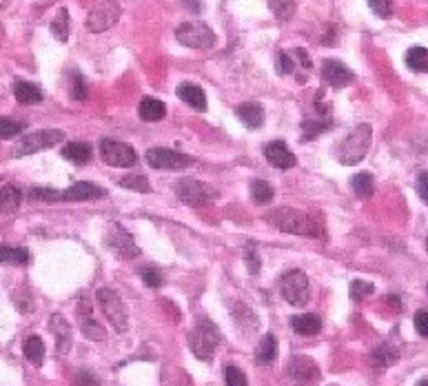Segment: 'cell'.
Returning <instances> with one entry per match:
<instances>
[{"label":"cell","instance_id":"cell-1","mask_svg":"<svg viewBox=\"0 0 428 386\" xmlns=\"http://www.w3.org/2000/svg\"><path fill=\"white\" fill-rule=\"evenodd\" d=\"M218 344H220V331L216 329V324L209 320H200L195 324V329L189 333V346L197 360L211 362Z\"/></svg>","mask_w":428,"mask_h":386},{"label":"cell","instance_id":"cell-2","mask_svg":"<svg viewBox=\"0 0 428 386\" xmlns=\"http://www.w3.org/2000/svg\"><path fill=\"white\" fill-rule=\"evenodd\" d=\"M373 131L369 125H357L353 131L346 135V140L340 147V162L342 164H357L366 158V153L371 149Z\"/></svg>","mask_w":428,"mask_h":386},{"label":"cell","instance_id":"cell-3","mask_svg":"<svg viewBox=\"0 0 428 386\" xmlns=\"http://www.w3.org/2000/svg\"><path fill=\"white\" fill-rule=\"evenodd\" d=\"M273 220L282 231H291V234H300V236H322V227L313 222L307 213H300L295 209L282 207L275 213Z\"/></svg>","mask_w":428,"mask_h":386},{"label":"cell","instance_id":"cell-4","mask_svg":"<svg viewBox=\"0 0 428 386\" xmlns=\"http://www.w3.org/2000/svg\"><path fill=\"white\" fill-rule=\"evenodd\" d=\"M280 293L291 306H304L311 300L309 277L302 271H288L280 277Z\"/></svg>","mask_w":428,"mask_h":386},{"label":"cell","instance_id":"cell-5","mask_svg":"<svg viewBox=\"0 0 428 386\" xmlns=\"http://www.w3.org/2000/svg\"><path fill=\"white\" fill-rule=\"evenodd\" d=\"M176 38L180 44L191 49H211L216 44V34L204 23H182L176 29Z\"/></svg>","mask_w":428,"mask_h":386},{"label":"cell","instance_id":"cell-6","mask_svg":"<svg viewBox=\"0 0 428 386\" xmlns=\"http://www.w3.org/2000/svg\"><path fill=\"white\" fill-rule=\"evenodd\" d=\"M63 140H65V133L60 129H42V131L25 135L23 140H18L16 147H13V156H16V158L32 156V153L56 147L58 143H63Z\"/></svg>","mask_w":428,"mask_h":386},{"label":"cell","instance_id":"cell-7","mask_svg":"<svg viewBox=\"0 0 428 386\" xmlns=\"http://www.w3.org/2000/svg\"><path fill=\"white\" fill-rule=\"evenodd\" d=\"M96 298H98V304L102 308V313L106 315V320L114 324V329L125 333L129 327V315H127V308L122 304L118 293L114 289H98Z\"/></svg>","mask_w":428,"mask_h":386},{"label":"cell","instance_id":"cell-8","mask_svg":"<svg viewBox=\"0 0 428 386\" xmlns=\"http://www.w3.org/2000/svg\"><path fill=\"white\" fill-rule=\"evenodd\" d=\"M100 158L104 164L118 167V169H129L137 162V153L131 145L116 143L111 138H102L100 140Z\"/></svg>","mask_w":428,"mask_h":386},{"label":"cell","instance_id":"cell-9","mask_svg":"<svg viewBox=\"0 0 428 386\" xmlns=\"http://www.w3.org/2000/svg\"><path fill=\"white\" fill-rule=\"evenodd\" d=\"M176 195L189 207H202L216 200L218 191L211 187V184H204L200 180H180L176 184Z\"/></svg>","mask_w":428,"mask_h":386},{"label":"cell","instance_id":"cell-10","mask_svg":"<svg viewBox=\"0 0 428 386\" xmlns=\"http://www.w3.org/2000/svg\"><path fill=\"white\" fill-rule=\"evenodd\" d=\"M118 18H120V5L114 3V0H104V3L91 9L89 18H87V29L94 34L106 32L114 23H118Z\"/></svg>","mask_w":428,"mask_h":386},{"label":"cell","instance_id":"cell-11","mask_svg":"<svg viewBox=\"0 0 428 386\" xmlns=\"http://www.w3.org/2000/svg\"><path fill=\"white\" fill-rule=\"evenodd\" d=\"M147 162L154 169H187L191 167V158L185 156V153H178L173 149H164V147H154L147 151Z\"/></svg>","mask_w":428,"mask_h":386},{"label":"cell","instance_id":"cell-12","mask_svg":"<svg viewBox=\"0 0 428 386\" xmlns=\"http://www.w3.org/2000/svg\"><path fill=\"white\" fill-rule=\"evenodd\" d=\"M353 71H350L344 63H340V60L335 58H329L322 63V80L333 87V89H342L346 85L353 83Z\"/></svg>","mask_w":428,"mask_h":386},{"label":"cell","instance_id":"cell-13","mask_svg":"<svg viewBox=\"0 0 428 386\" xmlns=\"http://www.w3.org/2000/svg\"><path fill=\"white\" fill-rule=\"evenodd\" d=\"M106 244H109L114 251H118L122 258H135V255H140V249L135 246L133 238H131L120 224H114V229L109 231V238H106Z\"/></svg>","mask_w":428,"mask_h":386},{"label":"cell","instance_id":"cell-14","mask_svg":"<svg viewBox=\"0 0 428 386\" xmlns=\"http://www.w3.org/2000/svg\"><path fill=\"white\" fill-rule=\"evenodd\" d=\"M49 329H51V333L56 335V351H58V355L69 353V349H71V344H73V333H71L69 322H67L63 315H60V313H54V315L49 318Z\"/></svg>","mask_w":428,"mask_h":386},{"label":"cell","instance_id":"cell-15","mask_svg":"<svg viewBox=\"0 0 428 386\" xmlns=\"http://www.w3.org/2000/svg\"><path fill=\"white\" fill-rule=\"evenodd\" d=\"M96 198H106V191L94 182H75L69 189L63 191L65 203H82V200H96Z\"/></svg>","mask_w":428,"mask_h":386},{"label":"cell","instance_id":"cell-16","mask_svg":"<svg viewBox=\"0 0 428 386\" xmlns=\"http://www.w3.org/2000/svg\"><path fill=\"white\" fill-rule=\"evenodd\" d=\"M264 156H267V162L275 169H291L295 167V156L291 153V149H288L282 140H273L267 145L264 149Z\"/></svg>","mask_w":428,"mask_h":386},{"label":"cell","instance_id":"cell-17","mask_svg":"<svg viewBox=\"0 0 428 386\" xmlns=\"http://www.w3.org/2000/svg\"><path fill=\"white\" fill-rule=\"evenodd\" d=\"M78 315H80V331L87 339H94V342H104L106 339V331L100 327V324L91 318V304L87 300L80 302L78 306Z\"/></svg>","mask_w":428,"mask_h":386},{"label":"cell","instance_id":"cell-18","mask_svg":"<svg viewBox=\"0 0 428 386\" xmlns=\"http://www.w3.org/2000/svg\"><path fill=\"white\" fill-rule=\"evenodd\" d=\"M176 94H178V98H180L182 102H187L191 109H195V111H207V94L202 91V87L191 85V83H185V85H180V87L176 89Z\"/></svg>","mask_w":428,"mask_h":386},{"label":"cell","instance_id":"cell-19","mask_svg":"<svg viewBox=\"0 0 428 386\" xmlns=\"http://www.w3.org/2000/svg\"><path fill=\"white\" fill-rule=\"evenodd\" d=\"M288 375H291L293 380H298V382H309V380L317 378V366L309 358L295 355V358L288 362Z\"/></svg>","mask_w":428,"mask_h":386},{"label":"cell","instance_id":"cell-20","mask_svg":"<svg viewBox=\"0 0 428 386\" xmlns=\"http://www.w3.org/2000/svg\"><path fill=\"white\" fill-rule=\"evenodd\" d=\"M238 118L244 122V127L259 129L264 125V109L257 102H244L238 107Z\"/></svg>","mask_w":428,"mask_h":386},{"label":"cell","instance_id":"cell-21","mask_svg":"<svg viewBox=\"0 0 428 386\" xmlns=\"http://www.w3.org/2000/svg\"><path fill=\"white\" fill-rule=\"evenodd\" d=\"M291 329L298 335H317L322 331V320L315 313H302V315H293L291 318Z\"/></svg>","mask_w":428,"mask_h":386},{"label":"cell","instance_id":"cell-22","mask_svg":"<svg viewBox=\"0 0 428 386\" xmlns=\"http://www.w3.org/2000/svg\"><path fill=\"white\" fill-rule=\"evenodd\" d=\"M275 358H278V337L273 333H267L255 349V362L267 366V364H273Z\"/></svg>","mask_w":428,"mask_h":386},{"label":"cell","instance_id":"cell-23","mask_svg":"<svg viewBox=\"0 0 428 386\" xmlns=\"http://www.w3.org/2000/svg\"><path fill=\"white\" fill-rule=\"evenodd\" d=\"M137 114H140V118H142L145 122H160V120L166 116V107H164L162 100L147 96V98L140 100V107H137Z\"/></svg>","mask_w":428,"mask_h":386},{"label":"cell","instance_id":"cell-24","mask_svg":"<svg viewBox=\"0 0 428 386\" xmlns=\"http://www.w3.org/2000/svg\"><path fill=\"white\" fill-rule=\"evenodd\" d=\"M13 96L20 104H38L42 102V89L36 87L34 83L27 80H16L13 83Z\"/></svg>","mask_w":428,"mask_h":386},{"label":"cell","instance_id":"cell-25","mask_svg":"<svg viewBox=\"0 0 428 386\" xmlns=\"http://www.w3.org/2000/svg\"><path fill=\"white\" fill-rule=\"evenodd\" d=\"M63 156L69 160V162H75V164H87L94 156V151L87 143H67L63 147Z\"/></svg>","mask_w":428,"mask_h":386},{"label":"cell","instance_id":"cell-26","mask_svg":"<svg viewBox=\"0 0 428 386\" xmlns=\"http://www.w3.org/2000/svg\"><path fill=\"white\" fill-rule=\"evenodd\" d=\"M23 351H25V358L32 362L34 366H42V362H44V342H42V337L29 335L25 339Z\"/></svg>","mask_w":428,"mask_h":386},{"label":"cell","instance_id":"cell-27","mask_svg":"<svg viewBox=\"0 0 428 386\" xmlns=\"http://www.w3.org/2000/svg\"><path fill=\"white\" fill-rule=\"evenodd\" d=\"M350 189H353L360 198H371L375 193V178L371 171H362L350 178Z\"/></svg>","mask_w":428,"mask_h":386},{"label":"cell","instance_id":"cell-28","mask_svg":"<svg viewBox=\"0 0 428 386\" xmlns=\"http://www.w3.org/2000/svg\"><path fill=\"white\" fill-rule=\"evenodd\" d=\"M406 67L415 73H426L428 71V49L426 47H410L406 52Z\"/></svg>","mask_w":428,"mask_h":386},{"label":"cell","instance_id":"cell-29","mask_svg":"<svg viewBox=\"0 0 428 386\" xmlns=\"http://www.w3.org/2000/svg\"><path fill=\"white\" fill-rule=\"evenodd\" d=\"M0 258H3L5 265H11V267H23L29 262V251L23 249V246H7L3 244V249H0Z\"/></svg>","mask_w":428,"mask_h":386},{"label":"cell","instance_id":"cell-30","mask_svg":"<svg viewBox=\"0 0 428 386\" xmlns=\"http://www.w3.org/2000/svg\"><path fill=\"white\" fill-rule=\"evenodd\" d=\"M269 9L273 11V16L286 23L293 18L295 13V0H269Z\"/></svg>","mask_w":428,"mask_h":386},{"label":"cell","instance_id":"cell-31","mask_svg":"<svg viewBox=\"0 0 428 386\" xmlns=\"http://www.w3.org/2000/svg\"><path fill=\"white\" fill-rule=\"evenodd\" d=\"M20 200H23V193L16 187H11V184H5L3 193H0V207H3V211L5 213L16 211L18 205H20Z\"/></svg>","mask_w":428,"mask_h":386},{"label":"cell","instance_id":"cell-32","mask_svg":"<svg viewBox=\"0 0 428 386\" xmlns=\"http://www.w3.org/2000/svg\"><path fill=\"white\" fill-rule=\"evenodd\" d=\"M251 198L255 205H269L273 200V187L264 180H255L251 182Z\"/></svg>","mask_w":428,"mask_h":386},{"label":"cell","instance_id":"cell-33","mask_svg":"<svg viewBox=\"0 0 428 386\" xmlns=\"http://www.w3.org/2000/svg\"><path fill=\"white\" fill-rule=\"evenodd\" d=\"M51 34L60 40V42H67L69 38V11L67 9H60L56 20L51 23Z\"/></svg>","mask_w":428,"mask_h":386},{"label":"cell","instance_id":"cell-34","mask_svg":"<svg viewBox=\"0 0 428 386\" xmlns=\"http://www.w3.org/2000/svg\"><path fill=\"white\" fill-rule=\"evenodd\" d=\"M371 358H373V364H375V366L386 368V366H391V364L397 362V351H393L389 344H379V346L373 351Z\"/></svg>","mask_w":428,"mask_h":386},{"label":"cell","instance_id":"cell-35","mask_svg":"<svg viewBox=\"0 0 428 386\" xmlns=\"http://www.w3.org/2000/svg\"><path fill=\"white\" fill-rule=\"evenodd\" d=\"M23 129H25V122L13 120V118H7V116L0 118V138H3V140H9V138H16Z\"/></svg>","mask_w":428,"mask_h":386},{"label":"cell","instance_id":"cell-36","mask_svg":"<svg viewBox=\"0 0 428 386\" xmlns=\"http://www.w3.org/2000/svg\"><path fill=\"white\" fill-rule=\"evenodd\" d=\"M120 184L125 189H131V191H137V193H149L151 191V182L145 176H127V178L120 180Z\"/></svg>","mask_w":428,"mask_h":386},{"label":"cell","instance_id":"cell-37","mask_svg":"<svg viewBox=\"0 0 428 386\" xmlns=\"http://www.w3.org/2000/svg\"><path fill=\"white\" fill-rule=\"evenodd\" d=\"M373 293H375V287L371 282H366V280H353V282H350V300L360 302L364 298L373 296Z\"/></svg>","mask_w":428,"mask_h":386},{"label":"cell","instance_id":"cell-38","mask_svg":"<svg viewBox=\"0 0 428 386\" xmlns=\"http://www.w3.org/2000/svg\"><path fill=\"white\" fill-rule=\"evenodd\" d=\"M244 262H247V269L249 273H259V267H262V262H259V253H257V246L253 242L244 244Z\"/></svg>","mask_w":428,"mask_h":386},{"label":"cell","instance_id":"cell-39","mask_svg":"<svg viewBox=\"0 0 428 386\" xmlns=\"http://www.w3.org/2000/svg\"><path fill=\"white\" fill-rule=\"evenodd\" d=\"M329 127H331L329 120H322V122L307 120V122L302 125V129H304V138H302V140H315V135L322 133V131H326Z\"/></svg>","mask_w":428,"mask_h":386},{"label":"cell","instance_id":"cell-40","mask_svg":"<svg viewBox=\"0 0 428 386\" xmlns=\"http://www.w3.org/2000/svg\"><path fill=\"white\" fill-rule=\"evenodd\" d=\"M29 200H44V203H58L63 200V193L56 189H47V187H34L29 191Z\"/></svg>","mask_w":428,"mask_h":386},{"label":"cell","instance_id":"cell-41","mask_svg":"<svg viewBox=\"0 0 428 386\" xmlns=\"http://www.w3.org/2000/svg\"><path fill=\"white\" fill-rule=\"evenodd\" d=\"M369 7L373 9L375 16L391 18L395 11V0H369Z\"/></svg>","mask_w":428,"mask_h":386},{"label":"cell","instance_id":"cell-42","mask_svg":"<svg viewBox=\"0 0 428 386\" xmlns=\"http://www.w3.org/2000/svg\"><path fill=\"white\" fill-rule=\"evenodd\" d=\"M140 277H142V282L147 287H151V289H160L162 287V273L156 267H142Z\"/></svg>","mask_w":428,"mask_h":386},{"label":"cell","instance_id":"cell-43","mask_svg":"<svg viewBox=\"0 0 428 386\" xmlns=\"http://www.w3.org/2000/svg\"><path fill=\"white\" fill-rule=\"evenodd\" d=\"M71 98H75V100L87 98V87H85V78L80 71H71Z\"/></svg>","mask_w":428,"mask_h":386},{"label":"cell","instance_id":"cell-44","mask_svg":"<svg viewBox=\"0 0 428 386\" xmlns=\"http://www.w3.org/2000/svg\"><path fill=\"white\" fill-rule=\"evenodd\" d=\"M224 380H226V386H249L247 378H244V373L238 366H226L224 368Z\"/></svg>","mask_w":428,"mask_h":386},{"label":"cell","instance_id":"cell-45","mask_svg":"<svg viewBox=\"0 0 428 386\" xmlns=\"http://www.w3.org/2000/svg\"><path fill=\"white\" fill-rule=\"evenodd\" d=\"M293 69H295V63H293V54L280 52V54H278V73L286 76V73H293Z\"/></svg>","mask_w":428,"mask_h":386},{"label":"cell","instance_id":"cell-46","mask_svg":"<svg viewBox=\"0 0 428 386\" xmlns=\"http://www.w3.org/2000/svg\"><path fill=\"white\" fill-rule=\"evenodd\" d=\"M73 384L75 386H98L100 380L96 375H91L89 370H78V373H75V378H73Z\"/></svg>","mask_w":428,"mask_h":386},{"label":"cell","instance_id":"cell-47","mask_svg":"<svg viewBox=\"0 0 428 386\" xmlns=\"http://www.w3.org/2000/svg\"><path fill=\"white\" fill-rule=\"evenodd\" d=\"M412 324H415V331L422 337H428V311H417L412 318Z\"/></svg>","mask_w":428,"mask_h":386},{"label":"cell","instance_id":"cell-48","mask_svg":"<svg viewBox=\"0 0 428 386\" xmlns=\"http://www.w3.org/2000/svg\"><path fill=\"white\" fill-rule=\"evenodd\" d=\"M417 191H420V198L428 205V171H422L417 176Z\"/></svg>","mask_w":428,"mask_h":386},{"label":"cell","instance_id":"cell-49","mask_svg":"<svg viewBox=\"0 0 428 386\" xmlns=\"http://www.w3.org/2000/svg\"><path fill=\"white\" fill-rule=\"evenodd\" d=\"M293 54L300 58V63H302V67H304V69H311V58L307 56V52H304V49H295Z\"/></svg>","mask_w":428,"mask_h":386},{"label":"cell","instance_id":"cell-50","mask_svg":"<svg viewBox=\"0 0 428 386\" xmlns=\"http://www.w3.org/2000/svg\"><path fill=\"white\" fill-rule=\"evenodd\" d=\"M182 3H185L193 13H197V11H200V7H202L200 3H197V0H182Z\"/></svg>","mask_w":428,"mask_h":386},{"label":"cell","instance_id":"cell-51","mask_svg":"<svg viewBox=\"0 0 428 386\" xmlns=\"http://www.w3.org/2000/svg\"><path fill=\"white\" fill-rule=\"evenodd\" d=\"M417 386H428V378H424V380H420V382H417Z\"/></svg>","mask_w":428,"mask_h":386},{"label":"cell","instance_id":"cell-52","mask_svg":"<svg viewBox=\"0 0 428 386\" xmlns=\"http://www.w3.org/2000/svg\"><path fill=\"white\" fill-rule=\"evenodd\" d=\"M426 253H428V236H426Z\"/></svg>","mask_w":428,"mask_h":386}]
</instances>
